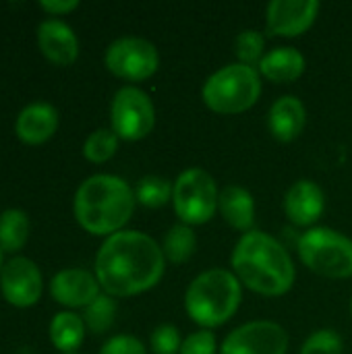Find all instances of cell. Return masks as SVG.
<instances>
[{"label": "cell", "instance_id": "cell-1", "mask_svg": "<svg viewBox=\"0 0 352 354\" xmlns=\"http://www.w3.org/2000/svg\"><path fill=\"white\" fill-rule=\"evenodd\" d=\"M166 270L162 247L145 232L120 230L95 255V278L110 297H135L154 288Z\"/></svg>", "mask_w": 352, "mask_h": 354}, {"label": "cell", "instance_id": "cell-2", "mask_svg": "<svg viewBox=\"0 0 352 354\" xmlns=\"http://www.w3.org/2000/svg\"><path fill=\"white\" fill-rule=\"evenodd\" d=\"M234 276L253 292L263 297H280L295 284V263L280 241L251 230L241 236L232 257Z\"/></svg>", "mask_w": 352, "mask_h": 354}, {"label": "cell", "instance_id": "cell-3", "mask_svg": "<svg viewBox=\"0 0 352 354\" xmlns=\"http://www.w3.org/2000/svg\"><path fill=\"white\" fill-rule=\"evenodd\" d=\"M135 201V191L127 180L93 174L79 185L73 209L83 230L95 236H112L131 220Z\"/></svg>", "mask_w": 352, "mask_h": 354}, {"label": "cell", "instance_id": "cell-4", "mask_svg": "<svg viewBox=\"0 0 352 354\" xmlns=\"http://www.w3.org/2000/svg\"><path fill=\"white\" fill-rule=\"evenodd\" d=\"M243 299L241 280L234 272L214 268L201 272L187 288L185 309L201 328H218L226 324L239 309Z\"/></svg>", "mask_w": 352, "mask_h": 354}, {"label": "cell", "instance_id": "cell-5", "mask_svg": "<svg viewBox=\"0 0 352 354\" xmlns=\"http://www.w3.org/2000/svg\"><path fill=\"white\" fill-rule=\"evenodd\" d=\"M203 102L218 114H241L257 104L261 95V75L255 66L241 62L216 71L203 85Z\"/></svg>", "mask_w": 352, "mask_h": 354}, {"label": "cell", "instance_id": "cell-6", "mask_svg": "<svg viewBox=\"0 0 352 354\" xmlns=\"http://www.w3.org/2000/svg\"><path fill=\"white\" fill-rule=\"evenodd\" d=\"M301 261L317 276L352 278V241L338 230L317 226L307 230L297 245Z\"/></svg>", "mask_w": 352, "mask_h": 354}, {"label": "cell", "instance_id": "cell-7", "mask_svg": "<svg viewBox=\"0 0 352 354\" xmlns=\"http://www.w3.org/2000/svg\"><path fill=\"white\" fill-rule=\"evenodd\" d=\"M218 185L203 168H189L180 172L172 185L174 212L180 218V224L187 226L210 222L218 209Z\"/></svg>", "mask_w": 352, "mask_h": 354}, {"label": "cell", "instance_id": "cell-8", "mask_svg": "<svg viewBox=\"0 0 352 354\" xmlns=\"http://www.w3.org/2000/svg\"><path fill=\"white\" fill-rule=\"evenodd\" d=\"M112 131L118 139L124 141H139L154 131L156 124V108L149 95L135 87L124 85L116 91L110 108Z\"/></svg>", "mask_w": 352, "mask_h": 354}, {"label": "cell", "instance_id": "cell-9", "mask_svg": "<svg viewBox=\"0 0 352 354\" xmlns=\"http://www.w3.org/2000/svg\"><path fill=\"white\" fill-rule=\"evenodd\" d=\"M104 60L112 75L127 81H145L160 66V54L145 37H118L108 46Z\"/></svg>", "mask_w": 352, "mask_h": 354}, {"label": "cell", "instance_id": "cell-10", "mask_svg": "<svg viewBox=\"0 0 352 354\" xmlns=\"http://www.w3.org/2000/svg\"><path fill=\"white\" fill-rule=\"evenodd\" d=\"M288 351V334L276 322H249L234 332H230L220 354H286Z\"/></svg>", "mask_w": 352, "mask_h": 354}, {"label": "cell", "instance_id": "cell-11", "mask_svg": "<svg viewBox=\"0 0 352 354\" xmlns=\"http://www.w3.org/2000/svg\"><path fill=\"white\" fill-rule=\"evenodd\" d=\"M41 274L39 268L27 257H12L0 270V290L6 303L25 309L41 297Z\"/></svg>", "mask_w": 352, "mask_h": 354}, {"label": "cell", "instance_id": "cell-12", "mask_svg": "<svg viewBox=\"0 0 352 354\" xmlns=\"http://www.w3.org/2000/svg\"><path fill=\"white\" fill-rule=\"evenodd\" d=\"M317 0H272L266 8V27L272 35L297 37L315 23Z\"/></svg>", "mask_w": 352, "mask_h": 354}, {"label": "cell", "instance_id": "cell-13", "mask_svg": "<svg viewBox=\"0 0 352 354\" xmlns=\"http://www.w3.org/2000/svg\"><path fill=\"white\" fill-rule=\"evenodd\" d=\"M50 295L56 303L77 309L87 307L100 297V282L93 274L81 268L58 272L50 282Z\"/></svg>", "mask_w": 352, "mask_h": 354}, {"label": "cell", "instance_id": "cell-14", "mask_svg": "<svg viewBox=\"0 0 352 354\" xmlns=\"http://www.w3.org/2000/svg\"><path fill=\"white\" fill-rule=\"evenodd\" d=\"M326 209V195L322 187L309 178L297 180L284 195V214L295 226L315 224Z\"/></svg>", "mask_w": 352, "mask_h": 354}, {"label": "cell", "instance_id": "cell-15", "mask_svg": "<svg viewBox=\"0 0 352 354\" xmlns=\"http://www.w3.org/2000/svg\"><path fill=\"white\" fill-rule=\"evenodd\" d=\"M37 46L41 54L58 66H68L79 56V39L75 31L60 19H46L39 23Z\"/></svg>", "mask_w": 352, "mask_h": 354}, {"label": "cell", "instance_id": "cell-16", "mask_svg": "<svg viewBox=\"0 0 352 354\" xmlns=\"http://www.w3.org/2000/svg\"><path fill=\"white\" fill-rule=\"evenodd\" d=\"M58 129V112L52 104L33 102L25 106L17 116V137L27 145H39L48 141Z\"/></svg>", "mask_w": 352, "mask_h": 354}, {"label": "cell", "instance_id": "cell-17", "mask_svg": "<svg viewBox=\"0 0 352 354\" xmlns=\"http://www.w3.org/2000/svg\"><path fill=\"white\" fill-rule=\"evenodd\" d=\"M307 122V110L303 106V102L297 95H282L278 97L268 114V127L270 133L278 139V141H295Z\"/></svg>", "mask_w": 352, "mask_h": 354}, {"label": "cell", "instance_id": "cell-18", "mask_svg": "<svg viewBox=\"0 0 352 354\" xmlns=\"http://www.w3.org/2000/svg\"><path fill=\"white\" fill-rule=\"evenodd\" d=\"M218 209L222 214V218L226 220L228 226L243 230V232H251L253 230V222H255V201L253 195L239 187V185H228L220 191V199H218Z\"/></svg>", "mask_w": 352, "mask_h": 354}, {"label": "cell", "instance_id": "cell-19", "mask_svg": "<svg viewBox=\"0 0 352 354\" xmlns=\"http://www.w3.org/2000/svg\"><path fill=\"white\" fill-rule=\"evenodd\" d=\"M259 75L274 83H290L305 73V56L293 46H280L270 50L259 66Z\"/></svg>", "mask_w": 352, "mask_h": 354}, {"label": "cell", "instance_id": "cell-20", "mask_svg": "<svg viewBox=\"0 0 352 354\" xmlns=\"http://www.w3.org/2000/svg\"><path fill=\"white\" fill-rule=\"evenodd\" d=\"M83 338H85V322L77 313L62 311V313H56L54 319L50 322V340L64 354L77 351Z\"/></svg>", "mask_w": 352, "mask_h": 354}, {"label": "cell", "instance_id": "cell-21", "mask_svg": "<svg viewBox=\"0 0 352 354\" xmlns=\"http://www.w3.org/2000/svg\"><path fill=\"white\" fill-rule=\"evenodd\" d=\"M29 239V218L21 209H4L0 214V249L21 251Z\"/></svg>", "mask_w": 352, "mask_h": 354}, {"label": "cell", "instance_id": "cell-22", "mask_svg": "<svg viewBox=\"0 0 352 354\" xmlns=\"http://www.w3.org/2000/svg\"><path fill=\"white\" fill-rule=\"evenodd\" d=\"M195 249H197V236H195L193 228L187 224H174L166 232L164 243H162L164 257L172 263L189 261L193 257Z\"/></svg>", "mask_w": 352, "mask_h": 354}, {"label": "cell", "instance_id": "cell-23", "mask_svg": "<svg viewBox=\"0 0 352 354\" xmlns=\"http://www.w3.org/2000/svg\"><path fill=\"white\" fill-rule=\"evenodd\" d=\"M135 199L145 205V207H162L166 205L170 199H172V185L168 183V178L164 176H156V174H149V176H143L139 183H137V189H135Z\"/></svg>", "mask_w": 352, "mask_h": 354}, {"label": "cell", "instance_id": "cell-24", "mask_svg": "<svg viewBox=\"0 0 352 354\" xmlns=\"http://www.w3.org/2000/svg\"><path fill=\"white\" fill-rule=\"evenodd\" d=\"M116 317V303L110 295H100L91 305L85 307L83 322L93 334H104L114 326Z\"/></svg>", "mask_w": 352, "mask_h": 354}, {"label": "cell", "instance_id": "cell-25", "mask_svg": "<svg viewBox=\"0 0 352 354\" xmlns=\"http://www.w3.org/2000/svg\"><path fill=\"white\" fill-rule=\"evenodd\" d=\"M116 149H118V135L112 129H98L83 143V156L93 164L108 162L116 153Z\"/></svg>", "mask_w": 352, "mask_h": 354}, {"label": "cell", "instance_id": "cell-26", "mask_svg": "<svg viewBox=\"0 0 352 354\" xmlns=\"http://www.w3.org/2000/svg\"><path fill=\"white\" fill-rule=\"evenodd\" d=\"M263 48H266V37L257 29H245L234 39V52L241 64H247V66H259L261 58L266 56Z\"/></svg>", "mask_w": 352, "mask_h": 354}, {"label": "cell", "instance_id": "cell-27", "mask_svg": "<svg viewBox=\"0 0 352 354\" xmlns=\"http://www.w3.org/2000/svg\"><path fill=\"white\" fill-rule=\"evenodd\" d=\"M342 348H344V342L340 338V334L336 330H317L313 332L303 348H301V354H342Z\"/></svg>", "mask_w": 352, "mask_h": 354}, {"label": "cell", "instance_id": "cell-28", "mask_svg": "<svg viewBox=\"0 0 352 354\" xmlns=\"http://www.w3.org/2000/svg\"><path fill=\"white\" fill-rule=\"evenodd\" d=\"M180 334L174 326L162 324L151 332V351L156 354H180Z\"/></svg>", "mask_w": 352, "mask_h": 354}, {"label": "cell", "instance_id": "cell-29", "mask_svg": "<svg viewBox=\"0 0 352 354\" xmlns=\"http://www.w3.org/2000/svg\"><path fill=\"white\" fill-rule=\"evenodd\" d=\"M180 354H216V336L210 330H199L185 338Z\"/></svg>", "mask_w": 352, "mask_h": 354}, {"label": "cell", "instance_id": "cell-30", "mask_svg": "<svg viewBox=\"0 0 352 354\" xmlns=\"http://www.w3.org/2000/svg\"><path fill=\"white\" fill-rule=\"evenodd\" d=\"M100 354H147V351H145L143 342L137 340L135 336L120 334V336H112L102 346Z\"/></svg>", "mask_w": 352, "mask_h": 354}, {"label": "cell", "instance_id": "cell-31", "mask_svg": "<svg viewBox=\"0 0 352 354\" xmlns=\"http://www.w3.org/2000/svg\"><path fill=\"white\" fill-rule=\"evenodd\" d=\"M79 6V0H41L39 8L50 15H64Z\"/></svg>", "mask_w": 352, "mask_h": 354}, {"label": "cell", "instance_id": "cell-32", "mask_svg": "<svg viewBox=\"0 0 352 354\" xmlns=\"http://www.w3.org/2000/svg\"><path fill=\"white\" fill-rule=\"evenodd\" d=\"M0 270H2V249H0Z\"/></svg>", "mask_w": 352, "mask_h": 354}, {"label": "cell", "instance_id": "cell-33", "mask_svg": "<svg viewBox=\"0 0 352 354\" xmlns=\"http://www.w3.org/2000/svg\"><path fill=\"white\" fill-rule=\"evenodd\" d=\"M351 313H352V301H351Z\"/></svg>", "mask_w": 352, "mask_h": 354}, {"label": "cell", "instance_id": "cell-34", "mask_svg": "<svg viewBox=\"0 0 352 354\" xmlns=\"http://www.w3.org/2000/svg\"><path fill=\"white\" fill-rule=\"evenodd\" d=\"M71 354H75V353H71Z\"/></svg>", "mask_w": 352, "mask_h": 354}]
</instances>
